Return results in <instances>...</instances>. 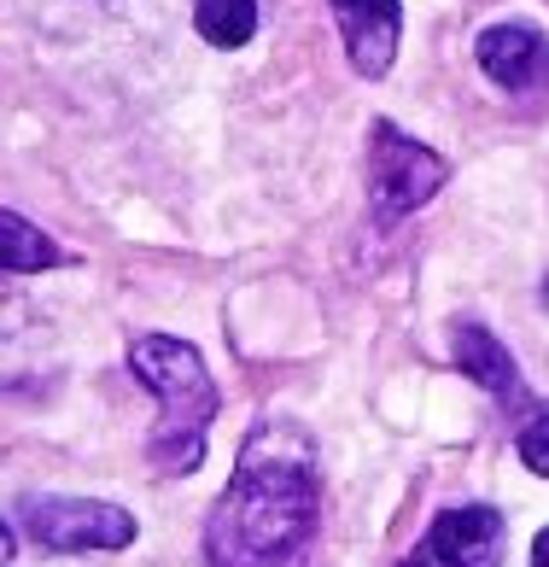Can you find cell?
<instances>
[{"mask_svg":"<svg viewBox=\"0 0 549 567\" xmlns=\"http://www.w3.org/2000/svg\"><path fill=\"white\" fill-rule=\"evenodd\" d=\"M515 451H520V462H526L532 474H549V404H538V410L520 422Z\"/></svg>","mask_w":549,"mask_h":567,"instance_id":"11","label":"cell"},{"mask_svg":"<svg viewBox=\"0 0 549 567\" xmlns=\"http://www.w3.org/2000/svg\"><path fill=\"white\" fill-rule=\"evenodd\" d=\"M503 515L491 503H462V509H445L421 538V556H433L438 567H503Z\"/></svg>","mask_w":549,"mask_h":567,"instance_id":"5","label":"cell"},{"mask_svg":"<svg viewBox=\"0 0 549 567\" xmlns=\"http://www.w3.org/2000/svg\"><path fill=\"white\" fill-rule=\"evenodd\" d=\"M532 567H549V527H543L538 544H532Z\"/></svg>","mask_w":549,"mask_h":567,"instance_id":"12","label":"cell"},{"mask_svg":"<svg viewBox=\"0 0 549 567\" xmlns=\"http://www.w3.org/2000/svg\"><path fill=\"white\" fill-rule=\"evenodd\" d=\"M194 24L210 48H246L258 35V0H194Z\"/></svg>","mask_w":549,"mask_h":567,"instance_id":"10","label":"cell"},{"mask_svg":"<svg viewBox=\"0 0 549 567\" xmlns=\"http://www.w3.org/2000/svg\"><path fill=\"white\" fill-rule=\"evenodd\" d=\"M7 561H12V527L0 520V567H7Z\"/></svg>","mask_w":549,"mask_h":567,"instance_id":"13","label":"cell"},{"mask_svg":"<svg viewBox=\"0 0 549 567\" xmlns=\"http://www.w3.org/2000/svg\"><path fill=\"white\" fill-rule=\"evenodd\" d=\"M65 264V251L53 246V235H41L35 223H24L18 212H0V269L12 276H41V269Z\"/></svg>","mask_w":549,"mask_h":567,"instance_id":"9","label":"cell"},{"mask_svg":"<svg viewBox=\"0 0 549 567\" xmlns=\"http://www.w3.org/2000/svg\"><path fill=\"white\" fill-rule=\"evenodd\" d=\"M130 369L158 398V427L146 445L158 474H194L205 462V427L217 415V381H210L205 357L170 333H141L130 340Z\"/></svg>","mask_w":549,"mask_h":567,"instance_id":"2","label":"cell"},{"mask_svg":"<svg viewBox=\"0 0 549 567\" xmlns=\"http://www.w3.org/2000/svg\"><path fill=\"white\" fill-rule=\"evenodd\" d=\"M322 486H315V445L292 422H258L240 445L235 480L222 486L205 520L210 567H287L315 533Z\"/></svg>","mask_w":549,"mask_h":567,"instance_id":"1","label":"cell"},{"mask_svg":"<svg viewBox=\"0 0 549 567\" xmlns=\"http://www.w3.org/2000/svg\"><path fill=\"white\" fill-rule=\"evenodd\" d=\"M456 363H462V374H468V381H479L491 398H520V369H515L509 346H503L491 328L462 322V328H456Z\"/></svg>","mask_w":549,"mask_h":567,"instance_id":"8","label":"cell"},{"mask_svg":"<svg viewBox=\"0 0 549 567\" xmlns=\"http://www.w3.org/2000/svg\"><path fill=\"white\" fill-rule=\"evenodd\" d=\"M24 527L41 550H59V556L135 544V515L117 509V503H94V497H30Z\"/></svg>","mask_w":549,"mask_h":567,"instance_id":"4","label":"cell"},{"mask_svg":"<svg viewBox=\"0 0 549 567\" xmlns=\"http://www.w3.org/2000/svg\"><path fill=\"white\" fill-rule=\"evenodd\" d=\"M445 176H450V164L433 146L410 141L397 123H374L369 130V205L380 223H397L415 205H427L445 187Z\"/></svg>","mask_w":549,"mask_h":567,"instance_id":"3","label":"cell"},{"mask_svg":"<svg viewBox=\"0 0 549 567\" xmlns=\"http://www.w3.org/2000/svg\"><path fill=\"white\" fill-rule=\"evenodd\" d=\"M328 7H333V18H340L351 65L363 76H386L392 53H397V30H404L397 0H328Z\"/></svg>","mask_w":549,"mask_h":567,"instance_id":"7","label":"cell"},{"mask_svg":"<svg viewBox=\"0 0 549 567\" xmlns=\"http://www.w3.org/2000/svg\"><path fill=\"white\" fill-rule=\"evenodd\" d=\"M397 567H438V561H433V556H421V550H415V556H404V561H397Z\"/></svg>","mask_w":549,"mask_h":567,"instance_id":"14","label":"cell"},{"mask_svg":"<svg viewBox=\"0 0 549 567\" xmlns=\"http://www.w3.org/2000/svg\"><path fill=\"white\" fill-rule=\"evenodd\" d=\"M474 53H479V71L509 94H532L549 82V41L532 24H491L474 41Z\"/></svg>","mask_w":549,"mask_h":567,"instance_id":"6","label":"cell"}]
</instances>
